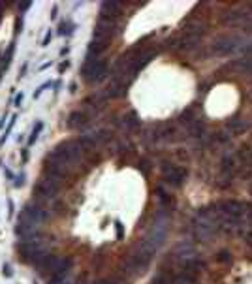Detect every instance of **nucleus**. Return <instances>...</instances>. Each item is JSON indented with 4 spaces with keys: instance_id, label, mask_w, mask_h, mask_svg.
Returning a JSON list of instances; mask_svg holds the SVG:
<instances>
[{
    "instance_id": "nucleus-10",
    "label": "nucleus",
    "mask_w": 252,
    "mask_h": 284,
    "mask_svg": "<svg viewBox=\"0 0 252 284\" xmlns=\"http://www.w3.org/2000/svg\"><path fill=\"white\" fill-rule=\"evenodd\" d=\"M58 32H60V34H68V36H70L72 32H74V25H70V23H62Z\"/></svg>"
},
{
    "instance_id": "nucleus-5",
    "label": "nucleus",
    "mask_w": 252,
    "mask_h": 284,
    "mask_svg": "<svg viewBox=\"0 0 252 284\" xmlns=\"http://www.w3.org/2000/svg\"><path fill=\"white\" fill-rule=\"evenodd\" d=\"M106 49H107V42H103V40H94V42L89 45V55H87V58H98Z\"/></svg>"
},
{
    "instance_id": "nucleus-9",
    "label": "nucleus",
    "mask_w": 252,
    "mask_h": 284,
    "mask_svg": "<svg viewBox=\"0 0 252 284\" xmlns=\"http://www.w3.org/2000/svg\"><path fill=\"white\" fill-rule=\"evenodd\" d=\"M15 119H17V115H13V117L10 119V124H8V128H6V134H4V135H2V139H0V145H4V141L8 139V135H10L11 128H13V124H15Z\"/></svg>"
},
{
    "instance_id": "nucleus-6",
    "label": "nucleus",
    "mask_w": 252,
    "mask_h": 284,
    "mask_svg": "<svg viewBox=\"0 0 252 284\" xmlns=\"http://www.w3.org/2000/svg\"><path fill=\"white\" fill-rule=\"evenodd\" d=\"M121 8H122V4H121V2H103V6H102V13H103V15H107V11H111L113 15H119V13H121Z\"/></svg>"
},
{
    "instance_id": "nucleus-3",
    "label": "nucleus",
    "mask_w": 252,
    "mask_h": 284,
    "mask_svg": "<svg viewBox=\"0 0 252 284\" xmlns=\"http://www.w3.org/2000/svg\"><path fill=\"white\" fill-rule=\"evenodd\" d=\"M164 169H166V183H169V185H173V186H181L183 185V181H185V177H186L185 167L164 166Z\"/></svg>"
},
{
    "instance_id": "nucleus-21",
    "label": "nucleus",
    "mask_w": 252,
    "mask_h": 284,
    "mask_svg": "<svg viewBox=\"0 0 252 284\" xmlns=\"http://www.w3.org/2000/svg\"><path fill=\"white\" fill-rule=\"evenodd\" d=\"M23 103V94H17L15 96V106H21Z\"/></svg>"
},
{
    "instance_id": "nucleus-11",
    "label": "nucleus",
    "mask_w": 252,
    "mask_h": 284,
    "mask_svg": "<svg viewBox=\"0 0 252 284\" xmlns=\"http://www.w3.org/2000/svg\"><path fill=\"white\" fill-rule=\"evenodd\" d=\"M23 185H25V173L17 175V177H15V181H13V186H15V188H19V186H23Z\"/></svg>"
},
{
    "instance_id": "nucleus-20",
    "label": "nucleus",
    "mask_w": 252,
    "mask_h": 284,
    "mask_svg": "<svg viewBox=\"0 0 252 284\" xmlns=\"http://www.w3.org/2000/svg\"><path fill=\"white\" fill-rule=\"evenodd\" d=\"M96 284H121V282H117V281H111V278H107V281H100V282H96Z\"/></svg>"
},
{
    "instance_id": "nucleus-24",
    "label": "nucleus",
    "mask_w": 252,
    "mask_h": 284,
    "mask_svg": "<svg viewBox=\"0 0 252 284\" xmlns=\"http://www.w3.org/2000/svg\"><path fill=\"white\" fill-rule=\"evenodd\" d=\"M68 53H70V47H64V49L60 51V55H68Z\"/></svg>"
},
{
    "instance_id": "nucleus-17",
    "label": "nucleus",
    "mask_w": 252,
    "mask_h": 284,
    "mask_svg": "<svg viewBox=\"0 0 252 284\" xmlns=\"http://www.w3.org/2000/svg\"><path fill=\"white\" fill-rule=\"evenodd\" d=\"M21 25H23L21 17H17V19H15V34H19V32H21Z\"/></svg>"
},
{
    "instance_id": "nucleus-23",
    "label": "nucleus",
    "mask_w": 252,
    "mask_h": 284,
    "mask_svg": "<svg viewBox=\"0 0 252 284\" xmlns=\"http://www.w3.org/2000/svg\"><path fill=\"white\" fill-rule=\"evenodd\" d=\"M19 8H21V10H28V8H30V2H25V4H19Z\"/></svg>"
},
{
    "instance_id": "nucleus-19",
    "label": "nucleus",
    "mask_w": 252,
    "mask_h": 284,
    "mask_svg": "<svg viewBox=\"0 0 252 284\" xmlns=\"http://www.w3.org/2000/svg\"><path fill=\"white\" fill-rule=\"evenodd\" d=\"M115 230H117V235L122 237V224L121 222H115Z\"/></svg>"
},
{
    "instance_id": "nucleus-16",
    "label": "nucleus",
    "mask_w": 252,
    "mask_h": 284,
    "mask_svg": "<svg viewBox=\"0 0 252 284\" xmlns=\"http://www.w3.org/2000/svg\"><path fill=\"white\" fill-rule=\"evenodd\" d=\"M51 38H53V34H51V30L45 34V38H43V42H42V45H49V42H51Z\"/></svg>"
},
{
    "instance_id": "nucleus-15",
    "label": "nucleus",
    "mask_w": 252,
    "mask_h": 284,
    "mask_svg": "<svg viewBox=\"0 0 252 284\" xmlns=\"http://www.w3.org/2000/svg\"><path fill=\"white\" fill-rule=\"evenodd\" d=\"M68 68H70V60H62V62H60V66H58V72L62 74L64 70H68Z\"/></svg>"
},
{
    "instance_id": "nucleus-1",
    "label": "nucleus",
    "mask_w": 252,
    "mask_h": 284,
    "mask_svg": "<svg viewBox=\"0 0 252 284\" xmlns=\"http://www.w3.org/2000/svg\"><path fill=\"white\" fill-rule=\"evenodd\" d=\"M107 74V64L100 58H87L85 66L81 70V75L87 79L89 83H96L100 79H103Z\"/></svg>"
},
{
    "instance_id": "nucleus-25",
    "label": "nucleus",
    "mask_w": 252,
    "mask_h": 284,
    "mask_svg": "<svg viewBox=\"0 0 252 284\" xmlns=\"http://www.w3.org/2000/svg\"><path fill=\"white\" fill-rule=\"evenodd\" d=\"M8 203H10V215H13V201H11V199H10V201H8Z\"/></svg>"
},
{
    "instance_id": "nucleus-8",
    "label": "nucleus",
    "mask_w": 252,
    "mask_h": 284,
    "mask_svg": "<svg viewBox=\"0 0 252 284\" xmlns=\"http://www.w3.org/2000/svg\"><path fill=\"white\" fill-rule=\"evenodd\" d=\"M126 126H130V128L139 126V119H137V115H135V113H130L126 117Z\"/></svg>"
},
{
    "instance_id": "nucleus-2",
    "label": "nucleus",
    "mask_w": 252,
    "mask_h": 284,
    "mask_svg": "<svg viewBox=\"0 0 252 284\" xmlns=\"http://www.w3.org/2000/svg\"><path fill=\"white\" fill-rule=\"evenodd\" d=\"M21 215L26 217L28 220L36 222V224H42L47 218V211L43 209L42 205H38V203H28V205H25V209L21 211Z\"/></svg>"
},
{
    "instance_id": "nucleus-13",
    "label": "nucleus",
    "mask_w": 252,
    "mask_h": 284,
    "mask_svg": "<svg viewBox=\"0 0 252 284\" xmlns=\"http://www.w3.org/2000/svg\"><path fill=\"white\" fill-rule=\"evenodd\" d=\"M217 258H218V262H228V260H230V258H231V256H230V254H228V252H226V250H222V252H220V254H218V256H217Z\"/></svg>"
},
{
    "instance_id": "nucleus-22",
    "label": "nucleus",
    "mask_w": 252,
    "mask_h": 284,
    "mask_svg": "<svg viewBox=\"0 0 252 284\" xmlns=\"http://www.w3.org/2000/svg\"><path fill=\"white\" fill-rule=\"evenodd\" d=\"M4 175H6L8 179H13V173H11V171L8 169V167H6V169H4Z\"/></svg>"
},
{
    "instance_id": "nucleus-12",
    "label": "nucleus",
    "mask_w": 252,
    "mask_h": 284,
    "mask_svg": "<svg viewBox=\"0 0 252 284\" xmlns=\"http://www.w3.org/2000/svg\"><path fill=\"white\" fill-rule=\"evenodd\" d=\"M2 273H4V277H8V278H10L11 275H13V271H11V267L8 265V263H4V267H2Z\"/></svg>"
},
{
    "instance_id": "nucleus-18",
    "label": "nucleus",
    "mask_w": 252,
    "mask_h": 284,
    "mask_svg": "<svg viewBox=\"0 0 252 284\" xmlns=\"http://www.w3.org/2000/svg\"><path fill=\"white\" fill-rule=\"evenodd\" d=\"M139 171H143V173H149V166H147V162H141V164H139Z\"/></svg>"
},
{
    "instance_id": "nucleus-4",
    "label": "nucleus",
    "mask_w": 252,
    "mask_h": 284,
    "mask_svg": "<svg viewBox=\"0 0 252 284\" xmlns=\"http://www.w3.org/2000/svg\"><path fill=\"white\" fill-rule=\"evenodd\" d=\"M66 124H68V128H72V130H77V128L87 124V115L81 113V111H74V113L68 117Z\"/></svg>"
},
{
    "instance_id": "nucleus-7",
    "label": "nucleus",
    "mask_w": 252,
    "mask_h": 284,
    "mask_svg": "<svg viewBox=\"0 0 252 284\" xmlns=\"http://www.w3.org/2000/svg\"><path fill=\"white\" fill-rule=\"evenodd\" d=\"M42 128H43V122L38 121V122H36V126H34V130H32V134H30V137H28V145H34V143H36V139H38Z\"/></svg>"
},
{
    "instance_id": "nucleus-14",
    "label": "nucleus",
    "mask_w": 252,
    "mask_h": 284,
    "mask_svg": "<svg viewBox=\"0 0 252 284\" xmlns=\"http://www.w3.org/2000/svg\"><path fill=\"white\" fill-rule=\"evenodd\" d=\"M49 85H51V83H43V85H42V87H40V89H38V90H36V92H34V98H38V96H40V94H42V92H43V90H45V89H47V87H49Z\"/></svg>"
}]
</instances>
